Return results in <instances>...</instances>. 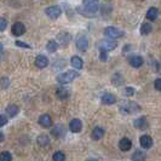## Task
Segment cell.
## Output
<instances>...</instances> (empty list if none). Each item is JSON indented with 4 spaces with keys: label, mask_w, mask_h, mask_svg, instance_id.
Masks as SVG:
<instances>
[{
    "label": "cell",
    "mask_w": 161,
    "mask_h": 161,
    "mask_svg": "<svg viewBox=\"0 0 161 161\" xmlns=\"http://www.w3.org/2000/svg\"><path fill=\"white\" fill-rule=\"evenodd\" d=\"M78 76H79V73L76 70H67L57 76V81L59 84H69L73 80H75Z\"/></svg>",
    "instance_id": "6da1fadb"
},
{
    "label": "cell",
    "mask_w": 161,
    "mask_h": 161,
    "mask_svg": "<svg viewBox=\"0 0 161 161\" xmlns=\"http://www.w3.org/2000/svg\"><path fill=\"white\" fill-rule=\"evenodd\" d=\"M97 11H98V8H89V6H85V5H80V6L76 8V12L79 15L84 17H87V18H92V17L96 16Z\"/></svg>",
    "instance_id": "7a4b0ae2"
},
{
    "label": "cell",
    "mask_w": 161,
    "mask_h": 161,
    "mask_svg": "<svg viewBox=\"0 0 161 161\" xmlns=\"http://www.w3.org/2000/svg\"><path fill=\"white\" fill-rule=\"evenodd\" d=\"M76 47L81 52H86V50L89 48V38L85 35V34H79L78 38H76Z\"/></svg>",
    "instance_id": "3957f363"
},
{
    "label": "cell",
    "mask_w": 161,
    "mask_h": 161,
    "mask_svg": "<svg viewBox=\"0 0 161 161\" xmlns=\"http://www.w3.org/2000/svg\"><path fill=\"white\" fill-rule=\"evenodd\" d=\"M120 110L121 113L124 114H133V113H137L141 110V107L135 103V102H127L126 104L121 105L120 107Z\"/></svg>",
    "instance_id": "277c9868"
},
{
    "label": "cell",
    "mask_w": 161,
    "mask_h": 161,
    "mask_svg": "<svg viewBox=\"0 0 161 161\" xmlns=\"http://www.w3.org/2000/svg\"><path fill=\"white\" fill-rule=\"evenodd\" d=\"M98 48L99 51H103V52H109V51H113L114 48H116L118 44L115 41L112 40H102L98 42Z\"/></svg>",
    "instance_id": "5b68a950"
},
{
    "label": "cell",
    "mask_w": 161,
    "mask_h": 161,
    "mask_svg": "<svg viewBox=\"0 0 161 161\" xmlns=\"http://www.w3.org/2000/svg\"><path fill=\"white\" fill-rule=\"evenodd\" d=\"M104 34L109 38H113V39H119L122 38L125 35V33L120 31L119 28H115V27H107L104 29Z\"/></svg>",
    "instance_id": "8992f818"
},
{
    "label": "cell",
    "mask_w": 161,
    "mask_h": 161,
    "mask_svg": "<svg viewBox=\"0 0 161 161\" xmlns=\"http://www.w3.org/2000/svg\"><path fill=\"white\" fill-rule=\"evenodd\" d=\"M45 14H46V16H47L48 18H51V19H57L58 17L62 15V8H59V6H50V8H46Z\"/></svg>",
    "instance_id": "52a82bcc"
},
{
    "label": "cell",
    "mask_w": 161,
    "mask_h": 161,
    "mask_svg": "<svg viewBox=\"0 0 161 161\" xmlns=\"http://www.w3.org/2000/svg\"><path fill=\"white\" fill-rule=\"evenodd\" d=\"M127 61H129L130 65L133 67V68H139V67H142L143 63H144L143 58L141 56H138V55H132V56H130L129 58H127Z\"/></svg>",
    "instance_id": "ba28073f"
},
{
    "label": "cell",
    "mask_w": 161,
    "mask_h": 161,
    "mask_svg": "<svg viewBox=\"0 0 161 161\" xmlns=\"http://www.w3.org/2000/svg\"><path fill=\"white\" fill-rule=\"evenodd\" d=\"M11 32H12V34L15 36H21V35H23L24 33H25V27H24L23 23L17 22V23H15L11 27Z\"/></svg>",
    "instance_id": "9c48e42d"
},
{
    "label": "cell",
    "mask_w": 161,
    "mask_h": 161,
    "mask_svg": "<svg viewBox=\"0 0 161 161\" xmlns=\"http://www.w3.org/2000/svg\"><path fill=\"white\" fill-rule=\"evenodd\" d=\"M139 143H141V147L144 148V149H149L153 147V138L148 135H143L142 137L139 138Z\"/></svg>",
    "instance_id": "30bf717a"
},
{
    "label": "cell",
    "mask_w": 161,
    "mask_h": 161,
    "mask_svg": "<svg viewBox=\"0 0 161 161\" xmlns=\"http://www.w3.org/2000/svg\"><path fill=\"white\" fill-rule=\"evenodd\" d=\"M69 129L74 133H79V132H81V130H82V124H81V121L79 119H73L69 122Z\"/></svg>",
    "instance_id": "8fae6325"
},
{
    "label": "cell",
    "mask_w": 161,
    "mask_h": 161,
    "mask_svg": "<svg viewBox=\"0 0 161 161\" xmlns=\"http://www.w3.org/2000/svg\"><path fill=\"white\" fill-rule=\"evenodd\" d=\"M35 65L38 67V68H46L48 65V58L46 56H44V55H39V56H36L35 58Z\"/></svg>",
    "instance_id": "7c38bea8"
},
{
    "label": "cell",
    "mask_w": 161,
    "mask_h": 161,
    "mask_svg": "<svg viewBox=\"0 0 161 161\" xmlns=\"http://www.w3.org/2000/svg\"><path fill=\"white\" fill-rule=\"evenodd\" d=\"M39 124H40L42 127L47 129V127H50L52 125V119H51V116L48 114H42L40 118H39Z\"/></svg>",
    "instance_id": "4fadbf2b"
},
{
    "label": "cell",
    "mask_w": 161,
    "mask_h": 161,
    "mask_svg": "<svg viewBox=\"0 0 161 161\" xmlns=\"http://www.w3.org/2000/svg\"><path fill=\"white\" fill-rule=\"evenodd\" d=\"M70 64H72L73 68H75L76 70L81 69L84 67V61L81 59V57L79 56H73L70 58Z\"/></svg>",
    "instance_id": "5bb4252c"
},
{
    "label": "cell",
    "mask_w": 161,
    "mask_h": 161,
    "mask_svg": "<svg viewBox=\"0 0 161 161\" xmlns=\"http://www.w3.org/2000/svg\"><path fill=\"white\" fill-rule=\"evenodd\" d=\"M101 99H102V103L103 104H114L116 102V97L114 96L113 93H109V92L104 93Z\"/></svg>",
    "instance_id": "9a60e30c"
},
{
    "label": "cell",
    "mask_w": 161,
    "mask_h": 161,
    "mask_svg": "<svg viewBox=\"0 0 161 161\" xmlns=\"http://www.w3.org/2000/svg\"><path fill=\"white\" fill-rule=\"evenodd\" d=\"M56 96L58 97L59 99L64 101V99H68V98H69L70 91L68 89H64V87H59V89H57V91H56Z\"/></svg>",
    "instance_id": "2e32d148"
},
{
    "label": "cell",
    "mask_w": 161,
    "mask_h": 161,
    "mask_svg": "<svg viewBox=\"0 0 161 161\" xmlns=\"http://www.w3.org/2000/svg\"><path fill=\"white\" fill-rule=\"evenodd\" d=\"M119 148L122 152H129L130 149L132 148V142L130 141L129 138H122L119 142Z\"/></svg>",
    "instance_id": "e0dca14e"
},
{
    "label": "cell",
    "mask_w": 161,
    "mask_h": 161,
    "mask_svg": "<svg viewBox=\"0 0 161 161\" xmlns=\"http://www.w3.org/2000/svg\"><path fill=\"white\" fill-rule=\"evenodd\" d=\"M133 125L138 130H145L148 127V121H147L145 118H138V119L133 121Z\"/></svg>",
    "instance_id": "ac0fdd59"
},
{
    "label": "cell",
    "mask_w": 161,
    "mask_h": 161,
    "mask_svg": "<svg viewBox=\"0 0 161 161\" xmlns=\"http://www.w3.org/2000/svg\"><path fill=\"white\" fill-rule=\"evenodd\" d=\"M92 138L95 139V141H98V139H102L103 136H104V130L102 129V127H96V129H93L92 131Z\"/></svg>",
    "instance_id": "d6986e66"
},
{
    "label": "cell",
    "mask_w": 161,
    "mask_h": 161,
    "mask_svg": "<svg viewBox=\"0 0 161 161\" xmlns=\"http://www.w3.org/2000/svg\"><path fill=\"white\" fill-rule=\"evenodd\" d=\"M158 15H159V10L156 8H150L147 12V19L149 21H155L158 18Z\"/></svg>",
    "instance_id": "ffe728a7"
},
{
    "label": "cell",
    "mask_w": 161,
    "mask_h": 161,
    "mask_svg": "<svg viewBox=\"0 0 161 161\" xmlns=\"http://www.w3.org/2000/svg\"><path fill=\"white\" fill-rule=\"evenodd\" d=\"M18 107L15 104H10L8 105V108H6V114H8V118H14V116H16L17 114H18Z\"/></svg>",
    "instance_id": "44dd1931"
},
{
    "label": "cell",
    "mask_w": 161,
    "mask_h": 161,
    "mask_svg": "<svg viewBox=\"0 0 161 161\" xmlns=\"http://www.w3.org/2000/svg\"><path fill=\"white\" fill-rule=\"evenodd\" d=\"M51 133H52V135H53L55 137H57V138L62 137V136L64 135V127H63L62 125H57V126H55V127L52 129Z\"/></svg>",
    "instance_id": "7402d4cb"
},
{
    "label": "cell",
    "mask_w": 161,
    "mask_h": 161,
    "mask_svg": "<svg viewBox=\"0 0 161 161\" xmlns=\"http://www.w3.org/2000/svg\"><path fill=\"white\" fill-rule=\"evenodd\" d=\"M147 159V155L143 150H136L132 155V160L133 161H144Z\"/></svg>",
    "instance_id": "603a6c76"
},
{
    "label": "cell",
    "mask_w": 161,
    "mask_h": 161,
    "mask_svg": "<svg viewBox=\"0 0 161 161\" xmlns=\"http://www.w3.org/2000/svg\"><path fill=\"white\" fill-rule=\"evenodd\" d=\"M72 39V36H70V34H67V33H61L59 35H58V40L61 41V44L65 46V45H68L69 44V41Z\"/></svg>",
    "instance_id": "cb8c5ba5"
},
{
    "label": "cell",
    "mask_w": 161,
    "mask_h": 161,
    "mask_svg": "<svg viewBox=\"0 0 161 161\" xmlns=\"http://www.w3.org/2000/svg\"><path fill=\"white\" fill-rule=\"evenodd\" d=\"M152 31H153V25L149 23V22H144V23L141 25V34L142 35H148Z\"/></svg>",
    "instance_id": "d4e9b609"
},
{
    "label": "cell",
    "mask_w": 161,
    "mask_h": 161,
    "mask_svg": "<svg viewBox=\"0 0 161 161\" xmlns=\"http://www.w3.org/2000/svg\"><path fill=\"white\" fill-rule=\"evenodd\" d=\"M36 142L41 147H47V145H50V138L46 135H40L39 137L36 138Z\"/></svg>",
    "instance_id": "484cf974"
},
{
    "label": "cell",
    "mask_w": 161,
    "mask_h": 161,
    "mask_svg": "<svg viewBox=\"0 0 161 161\" xmlns=\"http://www.w3.org/2000/svg\"><path fill=\"white\" fill-rule=\"evenodd\" d=\"M82 5L92 8H98V0H82Z\"/></svg>",
    "instance_id": "4316f807"
},
{
    "label": "cell",
    "mask_w": 161,
    "mask_h": 161,
    "mask_svg": "<svg viewBox=\"0 0 161 161\" xmlns=\"http://www.w3.org/2000/svg\"><path fill=\"white\" fill-rule=\"evenodd\" d=\"M57 47H58V44H57L55 40L47 41V44H46L47 51H50V52H55V51H57Z\"/></svg>",
    "instance_id": "83f0119b"
},
{
    "label": "cell",
    "mask_w": 161,
    "mask_h": 161,
    "mask_svg": "<svg viewBox=\"0 0 161 161\" xmlns=\"http://www.w3.org/2000/svg\"><path fill=\"white\" fill-rule=\"evenodd\" d=\"M112 82H113L114 85L119 86V85H121V84L124 82V78L121 76L119 73H116L115 75H113V78H112Z\"/></svg>",
    "instance_id": "f1b7e54d"
},
{
    "label": "cell",
    "mask_w": 161,
    "mask_h": 161,
    "mask_svg": "<svg viewBox=\"0 0 161 161\" xmlns=\"http://www.w3.org/2000/svg\"><path fill=\"white\" fill-rule=\"evenodd\" d=\"M53 161H64L65 160V155L62 152H56L52 156Z\"/></svg>",
    "instance_id": "f546056e"
},
{
    "label": "cell",
    "mask_w": 161,
    "mask_h": 161,
    "mask_svg": "<svg viewBox=\"0 0 161 161\" xmlns=\"http://www.w3.org/2000/svg\"><path fill=\"white\" fill-rule=\"evenodd\" d=\"M0 160L1 161H11L12 160V155L8 153V152H3L1 156H0Z\"/></svg>",
    "instance_id": "4dcf8cb0"
},
{
    "label": "cell",
    "mask_w": 161,
    "mask_h": 161,
    "mask_svg": "<svg viewBox=\"0 0 161 161\" xmlns=\"http://www.w3.org/2000/svg\"><path fill=\"white\" fill-rule=\"evenodd\" d=\"M15 45H16V46H18V47H23V48H32V46H31L29 44H27V42H23V41H19V40L15 41Z\"/></svg>",
    "instance_id": "1f68e13d"
},
{
    "label": "cell",
    "mask_w": 161,
    "mask_h": 161,
    "mask_svg": "<svg viewBox=\"0 0 161 161\" xmlns=\"http://www.w3.org/2000/svg\"><path fill=\"white\" fill-rule=\"evenodd\" d=\"M124 95L127 97H131L135 95V89L133 87H125V90H124Z\"/></svg>",
    "instance_id": "d6a6232c"
},
{
    "label": "cell",
    "mask_w": 161,
    "mask_h": 161,
    "mask_svg": "<svg viewBox=\"0 0 161 161\" xmlns=\"http://www.w3.org/2000/svg\"><path fill=\"white\" fill-rule=\"evenodd\" d=\"M8 86H10V79L8 78H3L1 79V89L5 90L8 89Z\"/></svg>",
    "instance_id": "836d02e7"
},
{
    "label": "cell",
    "mask_w": 161,
    "mask_h": 161,
    "mask_svg": "<svg viewBox=\"0 0 161 161\" xmlns=\"http://www.w3.org/2000/svg\"><path fill=\"white\" fill-rule=\"evenodd\" d=\"M6 25H8L6 19H5L4 17H1V18H0V31H1V32H4V31H5V28H6Z\"/></svg>",
    "instance_id": "e575fe53"
},
{
    "label": "cell",
    "mask_w": 161,
    "mask_h": 161,
    "mask_svg": "<svg viewBox=\"0 0 161 161\" xmlns=\"http://www.w3.org/2000/svg\"><path fill=\"white\" fill-rule=\"evenodd\" d=\"M99 59H101L102 62H105V61L108 59V53H107V52H103V51H101V55H99Z\"/></svg>",
    "instance_id": "d590c367"
},
{
    "label": "cell",
    "mask_w": 161,
    "mask_h": 161,
    "mask_svg": "<svg viewBox=\"0 0 161 161\" xmlns=\"http://www.w3.org/2000/svg\"><path fill=\"white\" fill-rule=\"evenodd\" d=\"M6 122H8V118H6L4 114H1V115H0V125L4 126Z\"/></svg>",
    "instance_id": "8d00e7d4"
},
{
    "label": "cell",
    "mask_w": 161,
    "mask_h": 161,
    "mask_svg": "<svg viewBox=\"0 0 161 161\" xmlns=\"http://www.w3.org/2000/svg\"><path fill=\"white\" fill-rule=\"evenodd\" d=\"M154 86L158 91H161V79H156L155 82H154Z\"/></svg>",
    "instance_id": "74e56055"
},
{
    "label": "cell",
    "mask_w": 161,
    "mask_h": 161,
    "mask_svg": "<svg viewBox=\"0 0 161 161\" xmlns=\"http://www.w3.org/2000/svg\"><path fill=\"white\" fill-rule=\"evenodd\" d=\"M0 141H1V142L4 141V135H3V132H0Z\"/></svg>",
    "instance_id": "f35d334b"
},
{
    "label": "cell",
    "mask_w": 161,
    "mask_h": 161,
    "mask_svg": "<svg viewBox=\"0 0 161 161\" xmlns=\"http://www.w3.org/2000/svg\"><path fill=\"white\" fill-rule=\"evenodd\" d=\"M89 161H97V160H89Z\"/></svg>",
    "instance_id": "ab89813d"
}]
</instances>
